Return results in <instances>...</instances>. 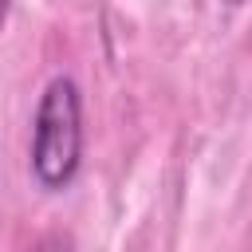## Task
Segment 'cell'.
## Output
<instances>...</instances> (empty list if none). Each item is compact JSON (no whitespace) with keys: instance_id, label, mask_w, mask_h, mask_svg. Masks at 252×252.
Masks as SVG:
<instances>
[{"instance_id":"obj_1","label":"cell","mask_w":252,"mask_h":252,"mask_svg":"<svg viewBox=\"0 0 252 252\" xmlns=\"http://www.w3.org/2000/svg\"><path fill=\"white\" fill-rule=\"evenodd\" d=\"M83 158V98L75 79L55 75L32 122V177L43 189H67Z\"/></svg>"},{"instance_id":"obj_2","label":"cell","mask_w":252,"mask_h":252,"mask_svg":"<svg viewBox=\"0 0 252 252\" xmlns=\"http://www.w3.org/2000/svg\"><path fill=\"white\" fill-rule=\"evenodd\" d=\"M4 20H8V0H0V28H4Z\"/></svg>"},{"instance_id":"obj_3","label":"cell","mask_w":252,"mask_h":252,"mask_svg":"<svg viewBox=\"0 0 252 252\" xmlns=\"http://www.w3.org/2000/svg\"><path fill=\"white\" fill-rule=\"evenodd\" d=\"M228 4H244V0H228Z\"/></svg>"}]
</instances>
